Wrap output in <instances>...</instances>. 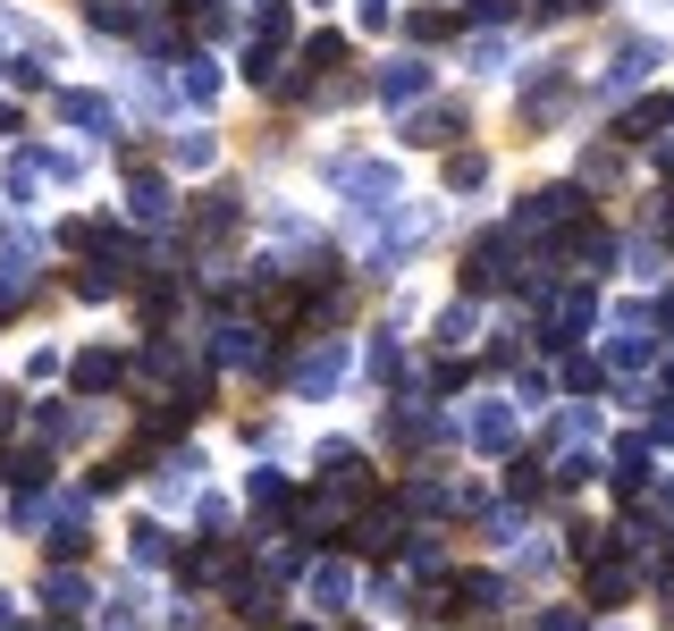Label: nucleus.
I'll list each match as a JSON object with an SVG mask.
<instances>
[{
	"label": "nucleus",
	"mask_w": 674,
	"mask_h": 631,
	"mask_svg": "<svg viewBox=\"0 0 674 631\" xmlns=\"http://www.w3.org/2000/svg\"><path fill=\"white\" fill-rule=\"evenodd\" d=\"M472 446H515V413H506V404H481V413H472Z\"/></svg>",
	"instance_id": "1"
},
{
	"label": "nucleus",
	"mask_w": 674,
	"mask_h": 631,
	"mask_svg": "<svg viewBox=\"0 0 674 631\" xmlns=\"http://www.w3.org/2000/svg\"><path fill=\"white\" fill-rule=\"evenodd\" d=\"M127 210L160 228V219H169V186H160V177H135V186H127Z\"/></svg>",
	"instance_id": "2"
},
{
	"label": "nucleus",
	"mask_w": 674,
	"mask_h": 631,
	"mask_svg": "<svg viewBox=\"0 0 674 631\" xmlns=\"http://www.w3.org/2000/svg\"><path fill=\"white\" fill-rule=\"evenodd\" d=\"M338 371H346V345H321V354L304 363V396H329V387H338Z\"/></svg>",
	"instance_id": "3"
},
{
	"label": "nucleus",
	"mask_w": 674,
	"mask_h": 631,
	"mask_svg": "<svg viewBox=\"0 0 674 631\" xmlns=\"http://www.w3.org/2000/svg\"><path fill=\"white\" fill-rule=\"evenodd\" d=\"M380 93H388V101H413V93H430V68H413V59H404V68H388V77H380Z\"/></svg>",
	"instance_id": "4"
},
{
	"label": "nucleus",
	"mask_w": 674,
	"mask_h": 631,
	"mask_svg": "<svg viewBox=\"0 0 674 631\" xmlns=\"http://www.w3.org/2000/svg\"><path fill=\"white\" fill-rule=\"evenodd\" d=\"M212 354H219V363H236V371H245L253 354H262V345H253V328H219V345H212Z\"/></svg>",
	"instance_id": "5"
},
{
	"label": "nucleus",
	"mask_w": 674,
	"mask_h": 631,
	"mask_svg": "<svg viewBox=\"0 0 674 631\" xmlns=\"http://www.w3.org/2000/svg\"><path fill=\"white\" fill-rule=\"evenodd\" d=\"M346 590H354V581L338 573V564H329V573H312V607H321V614H338V598H346Z\"/></svg>",
	"instance_id": "6"
},
{
	"label": "nucleus",
	"mask_w": 674,
	"mask_h": 631,
	"mask_svg": "<svg viewBox=\"0 0 674 631\" xmlns=\"http://www.w3.org/2000/svg\"><path fill=\"white\" fill-rule=\"evenodd\" d=\"M186 101H219V68L212 59H186Z\"/></svg>",
	"instance_id": "7"
},
{
	"label": "nucleus",
	"mask_w": 674,
	"mask_h": 631,
	"mask_svg": "<svg viewBox=\"0 0 674 631\" xmlns=\"http://www.w3.org/2000/svg\"><path fill=\"white\" fill-rule=\"evenodd\" d=\"M59 110H68V127H110V110H101V101H85V93H68Z\"/></svg>",
	"instance_id": "8"
},
{
	"label": "nucleus",
	"mask_w": 674,
	"mask_h": 631,
	"mask_svg": "<svg viewBox=\"0 0 674 631\" xmlns=\"http://www.w3.org/2000/svg\"><path fill=\"white\" fill-rule=\"evenodd\" d=\"M177 169H212V135H177Z\"/></svg>",
	"instance_id": "9"
},
{
	"label": "nucleus",
	"mask_w": 674,
	"mask_h": 631,
	"mask_svg": "<svg viewBox=\"0 0 674 631\" xmlns=\"http://www.w3.org/2000/svg\"><path fill=\"white\" fill-rule=\"evenodd\" d=\"M77 379H85V387H118V354H85Z\"/></svg>",
	"instance_id": "10"
},
{
	"label": "nucleus",
	"mask_w": 674,
	"mask_h": 631,
	"mask_svg": "<svg viewBox=\"0 0 674 631\" xmlns=\"http://www.w3.org/2000/svg\"><path fill=\"white\" fill-rule=\"evenodd\" d=\"M439 345H472V312H463V304L439 312Z\"/></svg>",
	"instance_id": "11"
},
{
	"label": "nucleus",
	"mask_w": 674,
	"mask_h": 631,
	"mask_svg": "<svg viewBox=\"0 0 674 631\" xmlns=\"http://www.w3.org/2000/svg\"><path fill=\"white\" fill-rule=\"evenodd\" d=\"M135 564H169V539H160L153 522H144V531H135Z\"/></svg>",
	"instance_id": "12"
}]
</instances>
